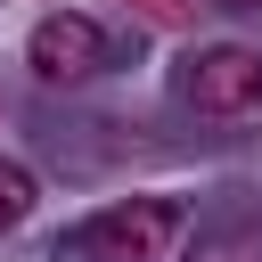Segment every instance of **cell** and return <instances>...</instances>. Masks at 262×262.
I'll return each mask as SVG.
<instances>
[{
	"label": "cell",
	"mask_w": 262,
	"mask_h": 262,
	"mask_svg": "<svg viewBox=\"0 0 262 262\" xmlns=\"http://www.w3.org/2000/svg\"><path fill=\"white\" fill-rule=\"evenodd\" d=\"M188 246V205L180 196H131V205H106L82 221L74 254L82 262H180Z\"/></svg>",
	"instance_id": "6da1fadb"
},
{
	"label": "cell",
	"mask_w": 262,
	"mask_h": 262,
	"mask_svg": "<svg viewBox=\"0 0 262 262\" xmlns=\"http://www.w3.org/2000/svg\"><path fill=\"white\" fill-rule=\"evenodd\" d=\"M25 66H33L49 90H74V82H90V74L106 66V33H98V16H82V8H57V16H41V25L25 33Z\"/></svg>",
	"instance_id": "7a4b0ae2"
},
{
	"label": "cell",
	"mask_w": 262,
	"mask_h": 262,
	"mask_svg": "<svg viewBox=\"0 0 262 262\" xmlns=\"http://www.w3.org/2000/svg\"><path fill=\"white\" fill-rule=\"evenodd\" d=\"M188 106L196 115H254L262 106V49H246V41H213V49H196L188 57Z\"/></svg>",
	"instance_id": "3957f363"
},
{
	"label": "cell",
	"mask_w": 262,
	"mask_h": 262,
	"mask_svg": "<svg viewBox=\"0 0 262 262\" xmlns=\"http://www.w3.org/2000/svg\"><path fill=\"white\" fill-rule=\"evenodd\" d=\"M25 213H33V172H25V164H8V156H0V229H16V221H25Z\"/></svg>",
	"instance_id": "277c9868"
},
{
	"label": "cell",
	"mask_w": 262,
	"mask_h": 262,
	"mask_svg": "<svg viewBox=\"0 0 262 262\" xmlns=\"http://www.w3.org/2000/svg\"><path fill=\"white\" fill-rule=\"evenodd\" d=\"M254 254H262L254 237H229V246H213V262H254Z\"/></svg>",
	"instance_id": "5b68a950"
},
{
	"label": "cell",
	"mask_w": 262,
	"mask_h": 262,
	"mask_svg": "<svg viewBox=\"0 0 262 262\" xmlns=\"http://www.w3.org/2000/svg\"><path fill=\"white\" fill-rule=\"evenodd\" d=\"M213 8H262V0H213Z\"/></svg>",
	"instance_id": "8992f818"
}]
</instances>
